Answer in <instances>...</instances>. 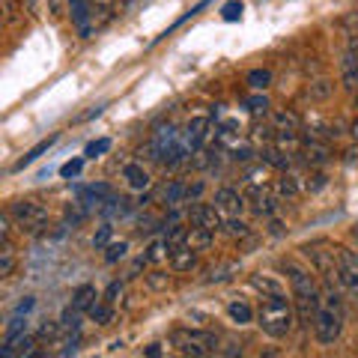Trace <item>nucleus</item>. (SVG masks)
Wrapping results in <instances>:
<instances>
[{"mask_svg": "<svg viewBox=\"0 0 358 358\" xmlns=\"http://www.w3.org/2000/svg\"><path fill=\"white\" fill-rule=\"evenodd\" d=\"M78 346H81V329L69 331V338H66V346L60 350V355H75V352H78Z\"/></svg>", "mask_w": 358, "mask_h": 358, "instance_id": "nucleus-40", "label": "nucleus"}, {"mask_svg": "<svg viewBox=\"0 0 358 358\" xmlns=\"http://www.w3.org/2000/svg\"><path fill=\"white\" fill-rule=\"evenodd\" d=\"M212 236H215L212 230L200 227V224H192V230H188V245H192V248H197V251H206L209 245H212Z\"/></svg>", "mask_w": 358, "mask_h": 358, "instance_id": "nucleus-23", "label": "nucleus"}, {"mask_svg": "<svg viewBox=\"0 0 358 358\" xmlns=\"http://www.w3.org/2000/svg\"><path fill=\"white\" fill-rule=\"evenodd\" d=\"M110 233H114V227H110V224L99 227V233L93 236V248H96V251H105V248H108V245H110Z\"/></svg>", "mask_w": 358, "mask_h": 358, "instance_id": "nucleus-38", "label": "nucleus"}, {"mask_svg": "<svg viewBox=\"0 0 358 358\" xmlns=\"http://www.w3.org/2000/svg\"><path fill=\"white\" fill-rule=\"evenodd\" d=\"M350 131H352V138L358 141V120H355V122H352V126H350Z\"/></svg>", "mask_w": 358, "mask_h": 358, "instance_id": "nucleus-51", "label": "nucleus"}, {"mask_svg": "<svg viewBox=\"0 0 358 358\" xmlns=\"http://www.w3.org/2000/svg\"><path fill=\"white\" fill-rule=\"evenodd\" d=\"M126 251H129V242H110L108 248H105V263H120L122 257H126Z\"/></svg>", "mask_w": 358, "mask_h": 358, "instance_id": "nucleus-34", "label": "nucleus"}, {"mask_svg": "<svg viewBox=\"0 0 358 358\" xmlns=\"http://www.w3.org/2000/svg\"><path fill=\"white\" fill-rule=\"evenodd\" d=\"M96 301H99V293H96L93 284H81V287H78L75 293H72V308H78L81 313H87L90 308L96 305Z\"/></svg>", "mask_w": 358, "mask_h": 358, "instance_id": "nucleus-14", "label": "nucleus"}, {"mask_svg": "<svg viewBox=\"0 0 358 358\" xmlns=\"http://www.w3.org/2000/svg\"><path fill=\"white\" fill-rule=\"evenodd\" d=\"M69 15H72V24H75L81 39H90L99 30L93 0H69Z\"/></svg>", "mask_w": 358, "mask_h": 358, "instance_id": "nucleus-6", "label": "nucleus"}, {"mask_svg": "<svg viewBox=\"0 0 358 358\" xmlns=\"http://www.w3.org/2000/svg\"><path fill=\"white\" fill-rule=\"evenodd\" d=\"M87 317L93 320L96 326H110V320H114V305H110V301H96V305L87 310Z\"/></svg>", "mask_w": 358, "mask_h": 358, "instance_id": "nucleus-22", "label": "nucleus"}, {"mask_svg": "<svg viewBox=\"0 0 358 358\" xmlns=\"http://www.w3.org/2000/svg\"><path fill=\"white\" fill-rule=\"evenodd\" d=\"M296 310L293 305L287 301L284 293H275V296H263L260 301V308H257V326H260L268 338H275V341H281L287 338L289 331H293L296 326Z\"/></svg>", "mask_w": 358, "mask_h": 358, "instance_id": "nucleus-1", "label": "nucleus"}, {"mask_svg": "<svg viewBox=\"0 0 358 358\" xmlns=\"http://www.w3.org/2000/svg\"><path fill=\"white\" fill-rule=\"evenodd\" d=\"M224 212L215 206V203H192V209H188V218H192V224H200V227L206 230H221L224 227Z\"/></svg>", "mask_w": 358, "mask_h": 358, "instance_id": "nucleus-8", "label": "nucleus"}, {"mask_svg": "<svg viewBox=\"0 0 358 358\" xmlns=\"http://www.w3.org/2000/svg\"><path fill=\"white\" fill-rule=\"evenodd\" d=\"M57 138H60V134H51V138H45V141H39V143H36V147H33V150H30V152L24 155V159H21V162L15 164V171H24V167H27V164H33V162H36V159H42V155H45V152H48V150L54 147V143H57Z\"/></svg>", "mask_w": 358, "mask_h": 358, "instance_id": "nucleus-18", "label": "nucleus"}, {"mask_svg": "<svg viewBox=\"0 0 358 358\" xmlns=\"http://www.w3.org/2000/svg\"><path fill=\"white\" fill-rule=\"evenodd\" d=\"M343 331V305H341V293L334 284H326L317 308V320H313V334L322 346H331L341 338Z\"/></svg>", "mask_w": 358, "mask_h": 358, "instance_id": "nucleus-2", "label": "nucleus"}, {"mask_svg": "<svg viewBox=\"0 0 358 358\" xmlns=\"http://www.w3.org/2000/svg\"><path fill=\"white\" fill-rule=\"evenodd\" d=\"M60 322H54V320H45L42 322V326H39V334H36V338L42 341V343H54V341H57L60 338Z\"/></svg>", "mask_w": 358, "mask_h": 358, "instance_id": "nucleus-31", "label": "nucleus"}, {"mask_svg": "<svg viewBox=\"0 0 358 358\" xmlns=\"http://www.w3.org/2000/svg\"><path fill=\"white\" fill-rule=\"evenodd\" d=\"M221 18L224 21H239L242 18V3H239V0H230V3H224L221 6Z\"/></svg>", "mask_w": 358, "mask_h": 358, "instance_id": "nucleus-39", "label": "nucleus"}, {"mask_svg": "<svg viewBox=\"0 0 358 358\" xmlns=\"http://www.w3.org/2000/svg\"><path fill=\"white\" fill-rule=\"evenodd\" d=\"M81 167H84V159H72V162H66V164L60 167V176H63V179H72V176L81 173Z\"/></svg>", "mask_w": 358, "mask_h": 358, "instance_id": "nucleus-42", "label": "nucleus"}, {"mask_svg": "<svg viewBox=\"0 0 358 358\" xmlns=\"http://www.w3.org/2000/svg\"><path fill=\"white\" fill-rule=\"evenodd\" d=\"M147 284H150L152 289H167V287H171V275H164V272H150V275H147Z\"/></svg>", "mask_w": 358, "mask_h": 358, "instance_id": "nucleus-41", "label": "nucleus"}, {"mask_svg": "<svg viewBox=\"0 0 358 358\" xmlns=\"http://www.w3.org/2000/svg\"><path fill=\"white\" fill-rule=\"evenodd\" d=\"M147 260L150 263H164V260H171V245H167V239H155L150 242V248H147Z\"/></svg>", "mask_w": 358, "mask_h": 358, "instance_id": "nucleus-27", "label": "nucleus"}, {"mask_svg": "<svg viewBox=\"0 0 358 358\" xmlns=\"http://www.w3.org/2000/svg\"><path fill=\"white\" fill-rule=\"evenodd\" d=\"M45 3H48V13L51 15H60L63 13V0H45Z\"/></svg>", "mask_w": 358, "mask_h": 358, "instance_id": "nucleus-46", "label": "nucleus"}, {"mask_svg": "<svg viewBox=\"0 0 358 358\" xmlns=\"http://www.w3.org/2000/svg\"><path fill=\"white\" fill-rule=\"evenodd\" d=\"M245 81H248V87H251V90H257V93H263V90H266L268 84H272V72H268V69H251Z\"/></svg>", "mask_w": 358, "mask_h": 358, "instance_id": "nucleus-30", "label": "nucleus"}, {"mask_svg": "<svg viewBox=\"0 0 358 358\" xmlns=\"http://www.w3.org/2000/svg\"><path fill=\"white\" fill-rule=\"evenodd\" d=\"M355 159H358V147H352V150H350V152H346V162H350V164H352V162H355Z\"/></svg>", "mask_w": 358, "mask_h": 358, "instance_id": "nucleus-49", "label": "nucleus"}, {"mask_svg": "<svg viewBox=\"0 0 358 358\" xmlns=\"http://www.w3.org/2000/svg\"><path fill=\"white\" fill-rule=\"evenodd\" d=\"M224 355H242V346L239 343H227V350H221Z\"/></svg>", "mask_w": 358, "mask_h": 358, "instance_id": "nucleus-47", "label": "nucleus"}, {"mask_svg": "<svg viewBox=\"0 0 358 358\" xmlns=\"http://www.w3.org/2000/svg\"><path fill=\"white\" fill-rule=\"evenodd\" d=\"M227 313H230V320L236 322V326H248V322L254 320V310H251V305L245 299H230Z\"/></svg>", "mask_w": 358, "mask_h": 358, "instance_id": "nucleus-17", "label": "nucleus"}, {"mask_svg": "<svg viewBox=\"0 0 358 358\" xmlns=\"http://www.w3.org/2000/svg\"><path fill=\"white\" fill-rule=\"evenodd\" d=\"M143 355H162V343H150L147 350H143Z\"/></svg>", "mask_w": 358, "mask_h": 358, "instance_id": "nucleus-48", "label": "nucleus"}, {"mask_svg": "<svg viewBox=\"0 0 358 358\" xmlns=\"http://www.w3.org/2000/svg\"><path fill=\"white\" fill-rule=\"evenodd\" d=\"M230 272H236V266L233 263H221L218 268H209V275H206V281L209 284H221V281H227Z\"/></svg>", "mask_w": 358, "mask_h": 358, "instance_id": "nucleus-35", "label": "nucleus"}, {"mask_svg": "<svg viewBox=\"0 0 358 358\" xmlns=\"http://www.w3.org/2000/svg\"><path fill=\"white\" fill-rule=\"evenodd\" d=\"M197 248H192V245H176V248H171V268L173 272H192V268L197 266Z\"/></svg>", "mask_w": 358, "mask_h": 358, "instance_id": "nucleus-10", "label": "nucleus"}, {"mask_svg": "<svg viewBox=\"0 0 358 358\" xmlns=\"http://www.w3.org/2000/svg\"><path fill=\"white\" fill-rule=\"evenodd\" d=\"M117 296H122V284L120 281H114L108 287V299L105 301H110V305H117Z\"/></svg>", "mask_w": 358, "mask_h": 358, "instance_id": "nucleus-45", "label": "nucleus"}, {"mask_svg": "<svg viewBox=\"0 0 358 358\" xmlns=\"http://www.w3.org/2000/svg\"><path fill=\"white\" fill-rule=\"evenodd\" d=\"M15 272V248L13 242H0V278H9Z\"/></svg>", "mask_w": 358, "mask_h": 358, "instance_id": "nucleus-26", "label": "nucleus"}, {"mask_svg": "<svg viewBox=\"0 0 358 358\" xmlns=\"http://www.w3.org/2000/svg\"><path fill=\"white\" fill-rule=\"evenodd\" d=\"M110 150V138H99V141H93V143H87V159H96V155H105Z\"/></svg>", "mask_w": 358, "mask_h": 358, "instance_id": "nucleus-37", "label": "nucleus"}, {"mask_svg": "<svg viewBox=\"0 0 358 358\" xmlns=\"http://www.w3.org/2000/svg\"><path fill=\"white\" fill-rule=\"evenodd\" d=\"M251 287L260 289L263 296H275V293H284V284L278 281V278H268V275H251Z\"/></svg>", "mask_w": 358, "mask_h": 358, "instance_id": "nucleus-19", "label": "nucleus"}, {"mask_svg": "<svg viewBox=\"0 0 358 358\" xmlns=\"http://www.w3.org/2000/svg\"><path fill=\"white\" fill-rule=\"evenodd\" d=\"M171 341L173 346L182 355H194V358H206V355H215L221 352L218 346H221V338L215 331H209V329H176L171 334Z\"/></svg>", "mask_w": 358, "mask_h": 358, "instance_id": "nucleus-3", "label": "nucleus"}, {"mask_svg": "<svg viewBox=\"0 0 358 358\" xmlns=\"http://www.w3.org/2000/svg\"><path fill=\"white\" fill-rule=\"evenodd\" d=\"M275 192H278V197H287V200H293L296 194H299V182L293 176H287V173H281L275 179Z\"/></svg>", "mask_w": 358, "mask_h": 358, "instance_id": "nucleus-29", "label": "nucleus"}, {"mask_svg": "<svg viewBox=\"0 0 358 358\" xmlns=\"http://www.w3.org/2000/svg\"><path fill=\"white\" fill-rule=\"evenodd\" d=\"M209 134H212L209 117H192L185 122V129H182V143L192 152H200V150H203V143L209 141Z\"/></svg>", "mask_w": 358, "mask_h": 358, "instance_id": "nucleus-7", "label": "nucleus"}, {"mask_svg": "<svg viewBox=\"0 0 358 358\" xmlns=\"http://www.w3.org/2000/svg\"><path fill=\"white\" fill-rule=\"evenodd\" d=\"M24 331H27L24 313H15V317L6 322V338H3V341H13V338H18V334H24Z\"/></svg>", "mask_w": 358, "mask_h": 358, "instance_id": "nucleus-33", "label": "nucleus"}, {"mask_svg": "<svg viewBox=\"0 0 358 358\" xmlns=\"http://www.w3.org/2000/svg\"><path fill=\"white\" fill-rule=\"evenodd\" d=\"M248 194H251V209L257 212V215L272 218L275 212H278V197L268 194V192H266V185H260V188H248Z\"/></svg>", "mask_w": 358, "mask_h": 358, "instance_id": "nucleus-11", "label": "nucleus"}, {"mask_svg": "<svg viewBox=\"0 0 358 358\" xmlns=\"http://www.w3.org/2000/svg\"><path fill=\"white\" fill-rule=\"evenodd\" d=\"M221 230L227 233L230 239H248V236H251V227H248V224H245L239 215H227V218H224V227H221Z\"/></svg>", "mask_w": 358, "mask_h": 358, "instance_id": "nucleus-20", "label": "nucleus"}, {"mask_svg": "<svg viewBox=\"0 0 358 358\" xmlns=\"http://www.w3.org/2000/svg\"><path fill=\"white\" fill-rule=\"evenodd\" d=\"M203 194V182H194V185H185V203L192 200V203H197V197Z\"/></svg>", "mask_w": 358, "mask_h": 358, "instance_id": "nucleus-43", "label": "nucleus"}, {"mask_svg": "<svg viewBox=\"0 0 358 358\" xmlns=\"http://www.w3.org/2000/svg\"><path fill=\"white\" fill-rule=\"evenodd\" d=\"M245 185L248 188H260V185H266V179H268V167H266V162H260V164H251V167H245Z\"/></svg>", "mask_w": 358, "mask_h": 358, "instance_id": "nucleus-24", "label": "nucleus"}, {"mask_svg": "<svg viewBox=\"0 0 358 358\" xmlns=\"http://www.w3.org/2000/svg\"><path fill=\"white\" fill-rule=\"evenodd\" d=\"M338 266H341V281L343 278H355L358 281V251L338 248Z\"/></svg>", "mask_w": 358, "mask_h": 358, "instance_id": "nucleus-15", "label": "nucleus"}, {"mask_svg": "<svg viewBox=\"0 0 358 358\" xmlns=\"http://www.w3.org/2000/svg\"><path fill=\"white\" fill-rule=\"evenodd\" d=\"M188 230L192 227H185V224H167V230H164V239H167V245L171 248H176V245H185L188 242Z\"/></svg>", "mask_w": 358, "mask_h": 358, "instance_id": "nucleus-28", "label": "nucleus"}, {"mask_svg": "<svg viewBox=\"0 0 358 358\" xmlns=\"http://www.w3.org/2000/svg\"><path fill=\"white\" fill-rule=\"evenodd\" d=\"M6 209L13 212L15 227L21 233H42L48 227V206L39 203V200H15Z\"/></svg>", "mask_w": 358, "mask_h": 358, "instance_id": "nucleus-4", "label": "nucleus"}, {"mask_svg": "<svg viewBox=\"0 0 358 358\" xmlns=\"http://www.w3.org/2000/svg\"><path fill=\"white\" fill-rule=\"evenodd\" d=\"M117 0H93V9H96V24L102 27L110 21V9H114Z\"/></svg>", "mask_w": 358, "mask_h": 358, "instance_id": "nucleus-32", "label": "nucleus"}, {"mask_svg": "<svg viewBox=\"0 0 358 358\" xmlns=\"http://www.w3.org/2000/svg\"><path fill=\"white\" fill-rule=\"evenodd\" d=\"M245 108H248L254 117H260V114H266V110H268V99H266L263 93L248 96V99H245Z\"/></svg>", "mask_w": 358, "mask_h": 358, "instance_id": "nucleus-36", "label": "nucleus"}, {"mask_svg": "<svg viewBox=\"0 0 358 358\" xmlns=\"http://www.w3.org/2000/svg\"><path fill=\"white\" fill-rule=\"evenodd\" d=\"M284 272H287V281H289V287H293V293H296V299H310V301H320L322 299V289H320V284L313 281V275L308 272V268H301L299 263H284Z\"/></svg>", "mask_w": 358, "mask_h": 358, "instance_id": "nucleus-5", "label": "nucleus"}, {"mask_svg": "<svg viewBox=\"0 0 358 358\" xmlns=\"http://www.w3.org/2000/svg\"><path fill=\"white\" fill-rule=\"evenodd\" d=\"M331 93H334L331 78H317V81H310V87H308V96L313 102H326V99H331Z\"/></svg>", "mask_w": 358, "mask_h": 358, "instance_id": "nucleus-21", "label": "nucleus"}, {"mask_svg": "<svg viewBox=\"0 0 358 358\" xmlns=\"http://www.w3.org/2000/svg\"><path fill=\"white\" fill-rule=\"evenodd\" d=\"M33 305H36V299H33V296H24V299H21L18 305H15V313H30Z\"/></svg>", "mask_w": 358, "mask_h": 358, "instance_id": "nucleus-44", "label": "nucleus"}, {"mask_svg": "<svg viewBox=\"0 0 358 358\" xmlns=\"http://www.w3.org/2000/svg\"><path fill=\"white\" fill-rule=\"evenodd\" d=\"M159 194H162V203H164L167 209H173V206H179V203H185V185L179 182V179H171V182H164Z\"/></svg>", "mask_w": 358, "mask_h": 358, "instance_id": "nucleus-13", "label": "nucleus"}, {"mask_svg": "<svg viewBox=\"0 0 358 358\" xmlns=\"http://www.w3.org/2000/svg\"><path fill=\"white\" fill-rule=\"evenodd\" d=\"M260 155H263V162H266V164L278 167V171H289V164H293V159H289L284 150H278V147H266Z\"/></svg>", "mask_w": 358, "mask_h": 358, "instance_id": "nucleus-25", "label": "nucleus"}, {"mask_svg": "<svg viewBox=\"0 0 358 358\" xmlns=\"http://www.w3.org/2000/svg\"><path fill=\"white\" fill-rule=\"evenodd\" d=\"M272 129L275 131H299V126H301V120L293 114V110H287V108H281V110H272Z\"/></svg>", "mask_w": 358, "mask_h": 358, "instance_id": "nucleus-16", "label": "nucleus"}, {"mask_svg": "<svg viewBox=\"0 0 358 358\" xmlns=\"http://www.w3.org/2000/svg\"><path fill=\"white\" fill-rule=\"evenodd\" d=\"M224 215H242V209H245V197L236 192V188H230V185H224L215 192V200H212Z\"/></svg>", "mask_w": 358, "mask_h": 358, "instance_id": "nucleus-9", "label": "nucleus"}, {"mask_svg": "<svg viewBox=\"0 0 358 358\" xmlns=\"http://www.w3.org/2000/svg\"><path fill=\"white\" fill-rule=\"evenodd\" d=\"M27 3V13H36V0H24Z\"/></svg>", "mask_w": 358, "mask_h": 358, "instance_id": "nucleus-50", "label": "nucleus"}, {"mask_svg": "<svg viewBox=\"0 0 358 358\" xmlns=\"http://www.w3.org/2000/svg\"><path fill=\"white\" fill-rule=\"evenodd\" d=\"M120 3H122V6H129V3H134V0H120Z\"/></svg>", "mask_w": 358, "mask_h": 358, "instance_id": "nucleus-52", "label": "nucleus"}, {"mask_svg": "<svg viewBox=\"0 0 358 358\" xmlns=\"http://www.w3.org/2000/svg\"><path fill=\"white\" fill-rule=\"evenodd\" d=\"M122 176H126V182H129V188L131 192H147L150 188V171L143 164H138V162H131V164H126L122 167Z\"/></svg>", "mask_w": 358, "mask_h": 358, "instance_id": "nucleus-12", "label": "nucleus"}]
</instances>
